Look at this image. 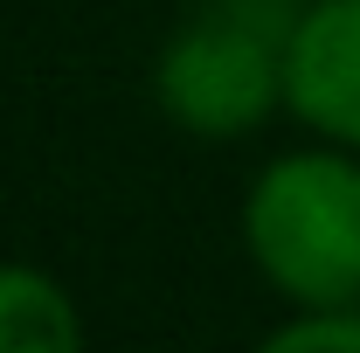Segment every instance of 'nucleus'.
Wrapping results in <instances>:
<instances>
[{
	"mask_svg": "<svg viewBox=\"0 0 360 353\" xmlns=\"http://www.w3.org/2000/svg\"><path fill=\"white\" fill-rule=\"evenodd\" d=\"M243 250L291 312L360 305V153L305 139L270 153L243 187Z\"/></svg>",
	"mask_w": 360,
	"mask_h": 353,
	"instance_id": "nucleus-1",
	"label": "nucleus"
},
{
	"mask_svg": "<svg viewBox=\"0 0 360 353\" xmlns=\"http://www.w3.org/2000/svg\"><path fill=\"white\" fill-rule=\"evenodd\" d=\"M153 104L187 139H250L284 111V21L208 7L153 56Z\"/></svg>",
	"mask_w": 360,
	"mask_h": 353,
	"instance_id": "nucleus-2",
	"label": "nucleus"
},
{
	"mask_svg": "<svg viewBox=\"0 0 360 353\" xmlns=\"http://www.w3.org/2000/svg\"><path fill=\"white\" fill-rule=\"evenodd\" d=\"M284 111L360 153V0H305L284 21Z\"/></svg>",
	"mask_w": 360,
	"mask_h": 353,
	"instance_id": "nucleus-3",
	"label": "nucleus"
},
{
	"mask_svg": "<svg viewBox=\"0 0 360 353\" xmlns=\"http://www.w3.org/2000/svg\"><path fill=\"white\" fill-rule=\"evenodd\" d=\"M0 353H84V305L56 270L0 257Z\"/></svg>",
	"mask_w": 360,
	"mask_h": 353,
	"instance_id": "nucleus-4",
	"label": "nucleus"
},
{
	"mask_svg": "<svg viewBox=\"0 0 360 353\" xmlns=\"http://www.w3.org/2000/svg\"><path fill=\"white\" fill-rule=\"evenodd\" d=\"M250 353H360V305H347V312H291Z\"/></svg>",
	"mask_w": 360,
	"mask_h": 353,
	"instance_id": "nucleus-5",
	"label": "nucleus"
}]
</instances>
